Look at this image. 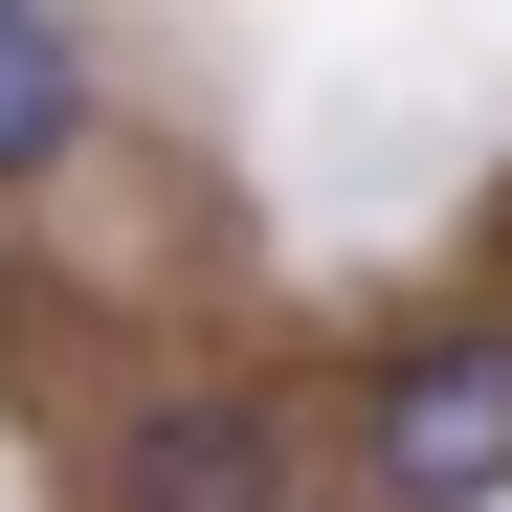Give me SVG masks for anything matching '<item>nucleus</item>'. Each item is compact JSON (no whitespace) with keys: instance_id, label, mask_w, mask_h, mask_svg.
I'll return each mask as SVG.
<instances>
[{"instance_id":"1","label":"nucleus","mask_w":512,"mask_h":512,"mask_svg":"<svg viewBox=\"0 0 512 512\" xmlns=\"http://www.w3.org/2000/svg\"><path fill=\"white\" fill-rule=\"evenodd\" d=\"M112 512H290V401L268 379H156L112 423Z\"/></svg>"},{"instance_id":"2","label":"nucleus","mask_w":512,"mask_h":512,"mask_svg":"<svg viewBox=\"0 0 512 512\" xmlns=\"http://www.w3.org/2000/svg\"><path fill=\"white\" fill-rule=\"evenodd\" d=\"M379 468H401V512H490L512 490V334H423L379 379Z\"/></svg>"},{"instance_id":"3","label":"nucleus","mask_w":512,"mask_h":512,"mask_svg":"<svg viewBox=\"0 0 512 512\" xmlns=\"http://www.w3.org/2000/svg\"><path fill=\"white\" fill-rule=\"evenodd\" d=\"M67 134H90V45L67 0H0V179H67Z\"/></svg>"}]
</instances>
